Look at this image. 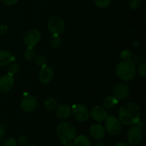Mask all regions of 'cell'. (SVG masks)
<instances>
[{"label":"cell","mask_w":146,"mask_h":146,"mask_svg":"<svg viewBox=\"0 0 146 146\" xmlns=\"http://www.w3.org/2000/svg\"><path fill=\"white\" fill-rule=\"evenodd\" d=\"M141 118V108L133 102L124 104L118 111V119L121 123L126 125L138 123Z\"/></svg>","instance_id":"obj_1"},{"label":"cell","mask_w":146,"mask_h":146,"mask_svg":"<svg viewBox=\"0 0 146 146\" xmlns=\"http://www.w3.org/2000/svg\"><path fill=\"white\" fill-rule=\"evenodd\" d=\"M116 73L121 80L129 81L135 77L136 74V67L133 61L131 60H123L117 65Z\"/></svg>","instance_id":"obj_2"},{"label":"cell","mask_w":146,"mask_h":146,"mask_svg":"<svg viewBox=\"0 0 146 146\" xmlns=\"http://www.w3.org/2000/svg\"><path fill=\"white\" fill-rule=\"evenodd\" d=\"M76 133L75 126L70 123H61L56 128L57 135L64 143L73 141L76 136Z\"/></svg>","instance_id":"obj_3"},{"label":"cell","mask_w":146,"mask_h":146,"mask_svg":"<svg viewBox=\"0 0 146 146\" xmlns=\"http://www.w3.org/2000/svg\"><path fill=\"white\" fill-rule=\"evenodd\" d=\"M105 120V130L109 135H117L121 132L122 123L118 118L114 115H109Z\"/></svg>","instance_id":"obj_4"},{"label":"cell","mask_w":146,"mask_h":146,"mask_svg":"<svg viewBox=\"0 0 146 146\" xmlns=\"http://www.w3.org/2000/svg\"><path fill=\"white\" fill-rule=\"evenodd\" d=\"M143 138V130L139 125H133L128 130L127 133V140L131 145H138L142 141Z\"/></svg>","instance_id":"obj_5"},{"label":"cell","mask_w":146,"mask_h":146,"mask_svg":"<svg viewBox=\"0 0 146 146\" xmlns=\"http://www.w3.org/2000/svg\"><path fill=\"white\" fill-rule=\"evenodd\" d=\"M48 29L52 34L60 35L65 29V24L63 19L58 16L51 17L48 21Z\"/></svg>","instance_id":"obj_6"},{"label":"cell","mask_w":146,"mask_h":146,"mask_svg":"<svg viewBox=\"0 0 146 146\" xmlns=\"http://www.w3.org/2000/svg\"><path fill=\"white\" fill-rule=\"evenodd\" d=\"M72 113L74 118L79 122H85L89 118V111L81 104H76L73 106Z\"/></svg>","instance_id":"obj_7"},{"label":"cell","mask_w":146,"mask_h":146,"mask_svg":"<svg viewBox=\"0 0 146 146\" xmlns=\"http://www.w3.org/2000/svg\"><path fill=\"white\" fill-rule=\"evenodd\" d=\"M41 34L36 29H30L24 34L23 36L24 43L29 47H34L40 41Z\"/></svg>","instance_id":"obj_8"},{"label":"cell","mask_w":146,"mask_h":146,"mask_svg":"<svg viewBox=\"0 0 146 146\" xmlns=\"http://www.w3.org/2000/svg\"><path fill=\"white\" fill-rule=\"evenodd\" d=\"M54 71L52 67L50 66H44L41 67L38 74L39 81L44 84H48L51 82L54 78Z\"/></svg>","instance_id":"obj_9"},{"label":"cell","mask_w":146,"mask_h":146,"mask_svg":"<svg viewBox=\"0 0 146 146\" xmlns=\"http://www.w3.org/2000/svg\"><path fill=\"white\" fill-rule=\"evenodd\" d=\"M37 106V101L35 97L27 95L23 98L21 102V107L25 112L30 113L35 110Z\"/></svg>","instance_id":"obj_10"},{"label":"cell","mask_w":146,"mask_h":146,"mask_svg":"<svg viewBox=\"0 0 146 146\" xmlns=\"http://www.w3.org/2000/svg\"><path fill=\"white\" fill-rule=\"evenodd\" d=\"M130 89L128 85L125 84H116L113 87V96L118 100H125L128 98Z\"/></svg>","instance_id":"obj_11"},{"label":"cell","mask_w":146,"mask_h":146,"mask_svg":"<svg viewBox=\"0 0 146 146\" xmlns=\"http://www.w3.org/2000/svg\"><path fill=\"white\" fill-rule=\"evenodd\" d=\"M89 133L93 139L96 141L102 139L106 135L105 128L100 123L93 124L89 128Z\"/></svg>","instance_id":"obj_12"},{"label":"cell","mask_w":146,"mask_h":146,"mask_svg":"<svg viewBox=\"0 0 146 146\" xmlns=\"http://www.w3.org/2000/svg\"><path fill=\"white\" fill-rule=\"evenodd\" d=\"M14 85V79L12 76L7 74L0 77V91L7 92L11 91Z\"/></svg>","instance_id":"obj_13"},{"label":"cell","mask_w":146,"mask_h":146,"mask_svg":"<svg viewBox=\"0 0 146 146\" xmlns=\"http://www.w3.org/2000/svg\"><path fill=\"white\" fill-rule=\"evenodd\" d=\"M89 115L95 121L101 122L106 118L107 113L105 108L99 106H96L91 109V112L89 113Z\"/></svg>","instance_id":"obj_14"},{"label":"cell","mask_w":146,"mask_h":146,"mask_svg":"<svg viewBox=\"0 0 146 146\" xmlns=\"http://www.w3.org/2000/svg\"><path fill=\"white\" fill-rule=\"evenodd\" d=\"M15 58L7 50H0V66L8 65L13 62Z\"/></svg>","instance_id":"obj_15"},{"label":"cell","mask_w":146,"mask_h":146,"mask_svg":"<svg viewBox=\"0 0 146 146\" xmlns=\"http://www.w3.org/2000/svg\"><path fill=\"white\" fill-rule=\"evenodd\" d=\"M71 113V107L68 105H61L57 107L56 115L60 119H66Z\"/></svg>","instance_id":"obj_16"},{"label":"cell","mask_w":146,"mask_h":146,"mask_svg":"<svg viewBox=\"0 0 146 146\" xmlns=\"http://www.w3.org/2000/svg\"><path fill=\"white\" fill-rule=\"evenodd\" d=\"M74 146H91V141L88 136L80 135L74 138Z\"/></svg>","instance_id":"obj_17"},{"label":"cell","mask_w":146,"mask_h":146,"mask_svg":"<svg viewBox=\"0 0 146 146\" xmlns=\"http://www.w3.org/2000/svg\"><path fill=\"white\" fill-rule=\"evenodd\" d=\"M118 104V100L114 96H108L103 101V106L105 108H112Z\"/></svg>","instance_id":"obj_18"},{"label":"cell","mask_w":146,"mask_h":146,"mask_svg":"<svg viewBox=\"0 0 146 146\" xmlns=\"http://www.w3.org/2000/svg\"><path fill=\"white\" fill-rule=\"evenodd\" d=\"M44 106L46 107L48 111H54L56 110L58 106V103L56 101L54 98H49L48 99L46 100L45 103H44Z\"/></svg>","instance_id":"obj_19"},{"label":"cell","mask_w":146,"mask_h":146,"mask_svg":"<svg viewBox=\"0 0 146 146\" xmlns=\"http://www.w3.org/2000/svg\"><path fill=\"white\" fill-rule=\"evenodd\" d=\"M49 44L54 48H58L61 44V39L60 38L59 35L57 34H53L49 40Z\"/></svg>","instance_id":"obj_20"},{"label":"cell","mask_w":146,"mask_h":146,"mask_svg":"<svg viewBox=\"0 0 146 146\" xmlns=\"http://www.w3.org/2000/svg\"><path fill=\"white\" fill-rule=\"evenodd\" d=\"M24 57L28 61H32L36 57V53L33 47L28 46L24 52Z\"/></svg>","instance_id":"obj_21"},{"label":"cell","mask_w":146,"mask_h":146,"mask_svg":"<svg viewBox=\"0 0 146 146\" xmlns=\"http://www.w3.org/2000/svg\"><path fill=\"white\" fill-rule=\"evenodd\" d=\"M19 65L17 63H13V64H11L8 68L9 74L12 76L14 75H16L19 72Z\"/></svg>","instance_id":"obj_22"},{"label":"cell","mask_w":146,"mask_h":146,"mask_svg":"<svg viewBox=\"0 0 146 146\" xmlns=\"http://www.w3.org/2000/svg\"><path fill=\"white\" fill-rule=\"evenodd\" d=\"M95 4L98 8H106L111 4V0H94Z\"/></svg>","instance_id":"obj_23"},{"label":"cell","mask_w":146,"mask_h":146,"mask_svg":"<svg viewBox=\"0 0 146 146\" xmlns=\"http://www.w3.org/2000/svg\"><path fill=\"white\" fill-rule=\"evenodd\" d=\"M35 62L39 66L42 67L46 64V58L44 55H38L35 57Z\"/></svg>","instance_id":"obj_24"},{"label":"cell","mask_w":146,"mask_h":146,"mask_svg":"<svg viewBox=\"0 0 146 146\" xmlns=\"http://www.w3.org/2000/svg\"><path fill=\"white\" fill-rule=\"evenodd\" d=\"M131 56H132V54H131V52L129 50L125 49L121 52V58H122L123 60H124V61L131 60V57H132Z\"/></svg>","instance_id":"obj_25"},{"label":"cell","mask_w":146,"mask_h":146,"mask_svg":"<svg viewBox=\"0 0 146 146\" xmlns=\"http://www.w3.org/2000/svg\"><path fill=\"white\" fill-rule=\"evenodd\" d=\"M138 73H139V74L142 77L146 76V64L145 62H143V64H141V65L139 66V68H138Z\"/></svg>","instance_id":"obj_26"},{"label":"cell","mask_w":146,"mask_h":146,"mask_svg":"<svg viewBox=\"0 0 146 146\" xmlns=\"http://www.w3.org/2000/svg\"><path fill=\"white\" fill-rule=\"evenodd\" d=\"M141 4V0H130L129 5L133 9H136Z\"/></svg>","instance_id":"obj_27"},{"label":"cell","mask_w":146,"mask_h":146,"mask_svg":"<svg viewBox=\"0 0 146 146\" xmlns=\"http://www.w3.org/2000/svg\"><path fill=\"white\" fill-rule=\"evenodd\" d=\"M5 146H17V141L14 138H9L6 141Z\"/></svg>","instance_id":"obj_28"},{"label":"cell","mask_w":146,"mask_h":146,"mask_svg":"<svg viewBox=\"0 0 146 146\" xmlns=\"http://www.w3.org/2000/svg\"><path fill=\"white\" fill-rule=\"evenodd\" d=\"M19 0H3V2L7 6H12L17 4Z\"/></svg>","instance_id":"obj_29"},{"label":"cell","mask_w":146,"mask_h":146,"mask_svg":"<svg viewBox=\"0 0 146 146\" xmlns=\"http://www.w3.org/2000/svg\"><path fill=\"white\" fill-rule=\"evenodd\" d=\"M27 138H26L25 136H21L19 138L18 143L21 145H24L27 143Z\"/></svg>","instance_id":"obj_30"},{"label":"cell","mask_w":146,"mask_h":146,"mask_svg":"<svg viewBox=\"0 0 146 146\" xmlns=\"http://www.w3.org/2000/svg\"><path fill=\"white\" fill-rule=\"evenodd\" d=\"M5 133H6L5 127H4L3 125H1V124H0V138H1V137L5 134Z\"/></svg>","instance_id":"obj_31"},{"label":"cell","mask_w":146,"mask_h":146,"mask_svg":"<svg viewBox=\"0 0 146 146\" xmlns=\"http://www.w3.org/2000/svg\"><path fill=\"white\" fill-rule=\"evenodd\" d=\"M7 31H8V28L7 26H0V34H5Z\"/></svg>","instance_id":"obj_32"},{"label":"cell","mask_w":146,"mask_h":146,"mask_svg":"<svg viewBox=\"0 0 146 146\" xmlns=\"http://www.w3.org/2000/svg\"><path fill=\"white\" fill-rule=\"evenodd\" d=\"M115 146H130V145L125 142H119L118 143L115 144Z\"/></svg>","instance_id":"obj_33"},{"label":"cell","mask_w":146,"mask_h":146,"mask_svg":"<svg viewBox=\"0 0 146 146\" xmlns=\"http://www.w3.org/2000/svg\"><path fill=\"white\" fill-rule=\"evenodd\" d=\"M95 146H106V144L104 143V142H98L97 143H96Z\"/></svg>","instance_id":"obj_34"},{"label":"cell","mask_w":146,"mask_h":146,"mask_svg":"<svg viewBox=\"0 0 146 146\" xmlns=\"http://www.w3.org/2000/svg\"><path fill=\"white\" fill-rule=\"evenodd\" d=\"M63 146H74V143H71L70 142H66L64 143V145Z\"/></svg>","instance_id":"obj_35"},{"label":"cell","mask_w":146,"mask_h":146,"mask_svg":"<svg viewBox=\"0 0 146 146\" xmlns=\"http://www.w3.org/2000/svg\"><path fill=\"white\" fill-rule=\"evenodd\" d=\"M27 146H38V145H36V144H30V145H27Z\"/></svg>","instance_id":"obj_36"},{"label":"cell","mask_w":146,"mask_h":146,"mask_svg":"<svg viewBox=\"0 0 146 146\" xmlns=\"http://www.w3.org/2000/svg\"><path fill=\"white\" fill-rule=\"evenodd\" d=\"M79 1H83V0H79Z\"/></svg>","instance_id":"obj_37"},{"label":"cell","mask_w":146,"mask_h":146,"mask_svg":"<svg viewBox=\"0 0 146 146\" xmlns=\"http://www.w3.org/2000/svg\"><path fill=\"white\" fill-rule=\"evenodd\" d=\"M135 146H137V145H135Z\"/></svg>","instance_id":"obj_38"}]
</instances>
